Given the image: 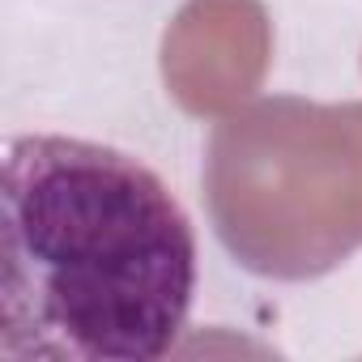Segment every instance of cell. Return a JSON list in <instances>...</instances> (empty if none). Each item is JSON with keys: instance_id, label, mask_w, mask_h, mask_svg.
I'll use <instances>...</instances> for the list:
<instances>
[{"instance_id": "1", "label": "cell", "mask_w": 362, "mask_h": 362, "mask_svg": "<svg viewBox=\"0 0 362 362\" xmlns=\"http://www.w3.org/2000/svg\"><path fill=\"white\" fill-rule=\"evenodd\" d=\"M0 354L153 362L184 332L197 235L132 153L22 132L0 170Z\"/></svg>"}, {"instance_id": "2", "label": "cell", "mask_w": 362, "mask_h": 362, "mask_svg": "<svg viewBox=\"0 0 362 362\" xmlns=\"http://www.w3.org/2000/svg\"><path fill=\"white\" fill-rule=\"evenodd\" d=\"M205 205L256 277L311 281L362 247V98H256L209 136Z\"/></svg>"}, {"instance_id": "3", "label": "cell", "mask_w": 362, "mask_h": 362, "mask_svg": "<svg viewBox=\"0 0 362 362\" xmlns=\"http://www.w3.org/2000/svg\"><path fill=\"white\" fill-rule=\"evenodd\" d=\"M273 64L264 0H184L162 35L166 94L197 119H222L256 98Z\"/></svg>"}]
</instances>
